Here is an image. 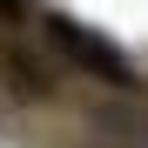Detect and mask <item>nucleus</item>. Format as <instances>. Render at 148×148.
Returning a JSON list of instances; mask_svg holds the SVG:
<instances>
[{
  "label": "nucleus",
  "mask_w": 148,
  "mask_h": 148,
  "mask_svg": "<svg viewBox=\"0 0 148 148\" xmlns=\"http://www.w3.org/2000/svg\"><path fill=\"white\" fill-rule=\"evenodd\" d=\"M47 40H54V54H67L81 74L114 81V88H135V67L121 61V47H114V40H101L94 27H81V20H67V14H47Z\"/></svg>",
  "instance_id": "obj_1"
},
{
  "label": "nucleus",
  "mask_w": 148,
  "mask_h": 148,
  "mask_svg": "<svg viewBox=\"0 0 148 148\" xmlns=\"http://www.w3.org/2000/svg\"><path fill=\"white\" fill-rule=\"evenodd\" d=\"M0 67H7V74H14V81L27 88V94H47V81H40V74H34L27 61H20V54H0Z\"/></svg>",
  "instance_id": "obj_2"
},
{
  "label": "nucleus",
  "mask_w": 148,
  "mask_h": 148,
  "mask_svg": "<svg viewBox=\"0 0 148 148\" xmlns=\"http://www.w3.org/2000/svg\"><path fill=\"white\" fill-rule=\"evenodd\" d=\"M101 121H114V128H135V135H148V114H128V108H114V114L101 108Z\"/></svg>",
  "instance_id": "obj_3"
},
{
  "label": "nucleus",
  "mask_w": 148,
  "mask_h": 148,
  "mask_svg": "<svg viewBox=\"0 0 148 148\" xmlns=\"http://www.w3.org/2000/svg\"><path fill=\"white\" fill-rule=\"evenodd\" d=\"M0 14H7V20H20V14H27V0H0Z\"/></svg>",
  "instance_id": "obj_4"
}]
</instances>
